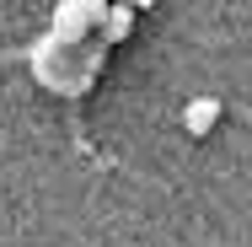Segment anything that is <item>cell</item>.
<instances>
[{"mask_svg":"<svg viewBox=\"0 0 252 247\" xmlns=\"http://www.w3.org/2000/svg\"><path fill=\"white\" fill-rule=\"evenodd\" d=\"M81 16H86V27H97V22H107V5L102 0H81Z\"/></svg>","mask_w":252,"mask_h":247,"instance_id":"277c9868","label":"cell"},{"mask_svg":"<svg viewBox=\"0 0 252 247\" xmlns=\"http://www.w3.org/2000/svg\"><path fill=\"white\" fill-rule=\"evenodd\" d=\"M129 22H134V11H129V5L107 11V38H124V33H129Z\"/></svg>","mask_w":252,"mask_h":247,"instance_id":"3957f363","label":"cell"},{"mask_svg":"<svg viewBox=\"0 0 252 247\" xmlns=\"http://www.w3.org/2000/svg\"><path fill=\"white\" fill-rule=\"evenodd\" d=\"M92 27H86V16H81V0H64L59 11H54V38H64V43H75V38H86Z\"/></svg>","mask_w":252,"mask_h":247,"instance_id":"7a4b0ae2","label":"cell"},{"mask_svg":"<svg viewBox=\"0 0 252 247\" xmlns=\"http://www.w3.org/2000/svg\"><path fill=\"white\" fill-rule=\"evenodd\" d=\"M215 124H220V102L215 97H193L183 107V129H188V135H209Z\"/></svg>","mask_w":252,"mask_h":247,"instance_id":"6da1fadb","label":"cell"}]
</instances>
